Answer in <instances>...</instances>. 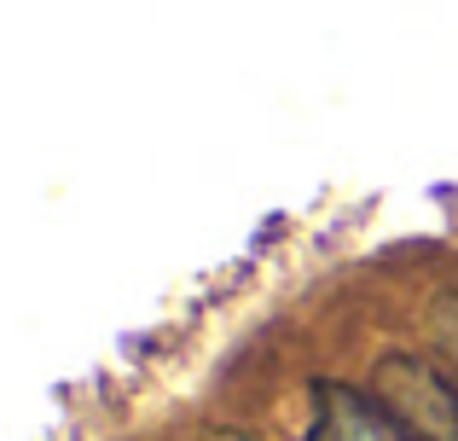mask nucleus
I'll list each match as a JSON object with an SVG mask.
<instances>
[{"label":"nucleus","mask_w":458,"mask_h":441,"mask_svg":"<svg viewBox=\"0 0 458 441\" xmlns=\"http://www.w3.org/2000/svg\"><path fill=\"white\" fill-rule=\"evenodd\" d=\"M371 395L418 430V441H458V384L441 366L412 360V354H383L371 372Z\"/></svg>","instance_id":"1"},{"label":"nucleus","mask_w":458,"mask_h":441,"mask_svg":"<svg viewBox=\"0 0 458 441\" xmlns=\"http://www.w3.org/2000/svg\"><path fill=\"white\" fill-rule=\"evenodd\" d=\"M308 441H418V430H406L371 389L354 384H313V430Z\"/></svg>","instance_id":"2"}]
</instances>
